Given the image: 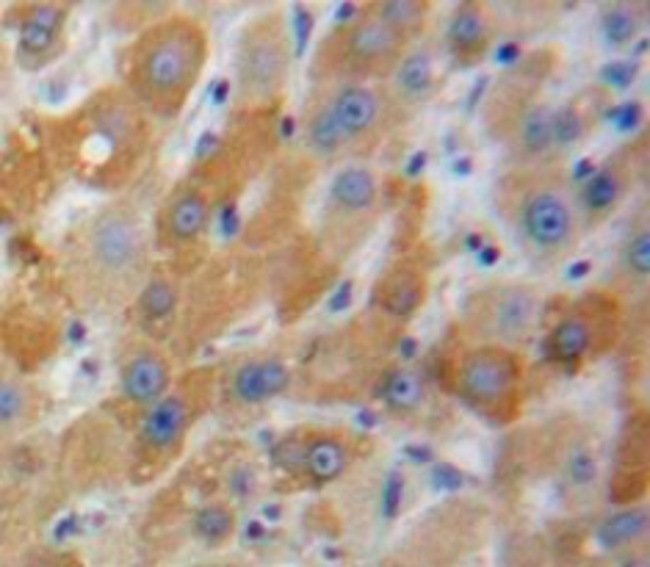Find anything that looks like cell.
Masks as SVG:
<instances>
[{
	"label": "cell",
	"mask_w": 650,
	"mask_h": 567,
	"mask_svg": "<svg viewBox=\"0 0 650 567\" xmlns=\"http://www.w3.org/2000/svg\"><path fill=\"white\" fill-rule=\"evenodd\" d=\"M385 399L393 410H415L421 399H424V382L413 371H396L390 374L388 388H385Z\"/></svg>",
	"instance_id": "24"
},
{
	"label": "cell",
	"mask_w": 650,
	"mask_h": 567,
	"mask_svg": "<svg viewBox=\"0 0 650 567\" xmlns=\"http://www.w3.org/2000/svg\"><path fill=\"white\" fill-rule=\"evenodd\" d=\"M205 222H208V208H205V200L194 191L178 197L175 205L169 208V216H166L169 233L178 241H191V238L200 236Z\"/></svg>",
	"instance_id": "13"
},
{
	"label": "cell",
	"mask_w": 650,
	"mask_h": 567,
	"mask_svg": "<svg viewBox=\"0 0 650 567\" xmlns=\"http://www.w3.org/2000/svg\"><path fill=\"white\" fill-rule=\"evenodd\" d=\"M590 341V324L584 319H579V316H570V319L562 321L554 330V335H551V355H554L556 360H565V363L579 360V357L590 349Z\"/></svg>",
	"instance_id": "17"
},
{
	"label": "cell",
	"mask_w": 650,
	"mask_h": 567,
	"mask_svg": "<svg viewBox=\"0 0 650 567\" xmlns=\"http://www.w3.org/2000/svg\"><path fill=\"white\" fill-rule=\"evenodd\" d=\"M587 272H590V260H579V266L570 269V277H584Z\"/></svg>",
	"instance_id": "40"
},
{
	"label": "cell",
	"mask_w": 650,
	"mask_h": 567,
	"mask_svg": "<svg viewBox=\"0 0 650 567\" xmlns=\"http://www.w3.org/2000/svg\"><path fill=\"white\" fill-rule=\"evenodd\" d=\"M520 227L529 244L545 255H559L576 241V213L565 191L540 186L529 191L520 205Z\"/></svg>",
	"instance_id": "4"
},
{
	"label": "cell",
	"mask_w": 650,
	"mask_h": 567,
	"mask_svg": "<svg viewBox=\"0 0 650 567\" xmlns=\"http://www.w3.org/2000/svg\"><path fill=\"white\" fill-rule=\"evenodd\" d=\"M421 302V285L413 277H404L396 285H390L388 296H385V308L396 316H410Z\"/></svg>",
	"instance_id": "27"
},
{
	"label": "cell",
	"mask_w": 650,
	"mask_h": 567,
	"mask_svg": "<svg viewBox=\"0 0 650 567\" xmlns=\"http://www.w3.org/2000/svg\"><path fill=\"white\" fill-rule=\"evenodd\" d=\"M554 142V111L545 106H532L523 111L518 122V144L523 153L540 155Z\"/></svg>",
	"instance_id": "14"
},
{
	"label": "cell",
	"mask_w": 650,
	"mask_h": 567,
	"mask_svg": "<svg viewBox=\"0 0 650 567\" xmlns=\"http://www.w3.org/2000/svg\"><path fill=\"white\" fill-rule=\"evenodd\" d=\"M247 529H249V532H247L249 537H263V526H260L258 520H255V523H249Z\"/></svg>",
	"instance_id": "45"
},
{
	"label": "cell",
	"mask_w": 650,
	"mask_h": 567,
	"mask_svg": "<svg viewBox=\"0 0 650 567\" xmlns=\"http://www.w3.org/2000/svg\"><path fill=\"white\" fill-rule=\"evenodd\" d=\"M449 39L460 53H479L487 42V23L476 6H465L454 14L449 25Z\"/></svg>",
	"instance_id": "16"
},
{
	"label": "cell",
	"mask_w": 650,
	"mask_h": 567,
	"mask_svg": "<svg viewBox=\"0 0 650 567\" xmlns=\"http://www.w3.org/2000/svg\"><path fill=\"white\" fill-rule=\"evenodd\" d=\"M496 258H498L496 249H485V252H482V263H485V266H490Z\"/></svg>",
	"instance_id": "46"
},
{
	"label": "cell",
	"mask_w": 650,
	"mask_h": 567,
	"mask_svg": "<svg viewBox=\"0 0 650 567\" xmlns=\"http://www.w3.org/2000/svg\"><path fill=\"white\" fill-rule=\"evenodd\" d=\"M424 161H426V155L418 153V158H413V161H410V166H407V175H415V172H421Z\"/></svg>",
	"instance_id": "41"
},
{
	"label": "cell",
	"mask_w": 650,
	"mask_h": 567,
	"mask_svg": "<svg viewBox=\"0 0 650 567\" xmlns=\"http://www.w3.org/2000/svg\"><path fill=\"white\" fill-rule=\"evenodd\" d=\"M413 349H418V343H415V341H404V355L413 357L415 355Z\"/></svg>",
	"instance_id": "47"
},
{
	"label": "cell",
	"mask_w": 650,
	"mask_h": 567,
	"mask_svg": "<svg viewBox=\"0 0 650 567\" xmlns=\"http://www.w3.org/2000/svg\"><path fill=\"white\" fill-rule=\"evenodd\" d=\"M587 172H592V164L590 161H581V164L576 166V178H587Z\"/></svg>",
	"instance_id": "43"
},
{
	"label": "cell",
	"mask_w": 650,
	"mask_h": 567,
	"mask_svg": "<svg viewBox=\"0 0 650 567\" xmlns=\"http://www.w3.org/2000/svg\"><path fill=\"white\" fill-rule=\"evenodd\" d=\"M581 130H584V122L576 114V108H562V111H556L554 114V142H576L581 136Z\"/></svg>",
	"instance_id": "32"
},
{
	"label": "cell",
	"mask_w": 650,
	"mask_h": 567,
	"mask_svg": "<svg viewBox=\"0 0 650 567\" xmlns=\"http://www.w3.org/2000/svg\"><path fill=\"white\" fill-rule=\"evenodd\" d=\"M308 139H310V147L321 155H332L338 147H341L343 139H346V133H343L341 125H338V119H335V114H332V106L321 108L319 114L310 119Z\"/></svg>",
	"instance_id": "25"
},
{
	"label": "cell",
	"mask_w": 650,
	"mask_h": 567,
	"mask_svg": "<svg viewBox=\"0 0 650 567\" xmlns=\"http://www.w3.org/2000/svg\"><path fill=\"white\" fill-rule=\"evenodd\" d=\"M310 28H313V14H310L308 9H302V6H296V39H299V53L308 45Z\"/></svg>",
	"instance_id": "35"
},
{
	"label": "cell",
	"mask_w": 650,
	"mask_h": 567,
	"mask_svg": "<svg viewBox=\"0 0 650 567\" xmlns=\"http://www.w3.org/2000/svg\"><path fill=\"white\" fill-rule=\"evenodd\" d=\"M634 75H637V64H631V61H617V64H609V67L603 70V81L623 89V86H628V83L634 81Z\"/></svg>",
	"instance_id": "33"
},
{
	"label": "cell",
	"mask_w": 650,
	"mask_h": 567,
	"mask_svg": "<svg viewBox=\"0 0 650 567\" xmlns=\"http://www.w3.org/2000/svg\"><path fill=\"white\" fill-rule=\"evenodd\" d=\"M189 426V407L180 396L158 399L150 415L142 424V440L150 449H169L175 446Z\"/></svg>",
	"instance_id": "9"
},
{
	"label": "cell",
	"mask_w": 650,
	"mask_h": 567,
	"mask_svg": "<svg viewBox=\"0 0 650 567\" xmlns=\"http://www.w3.org/2000/svg\"><path fill=\"white\" fill-rule=\"evenodd\" d=\"M498 59L504 61V64H512V61L518 59V48L515 45H507V48L498 50Z\"/></svg>",
	"instance_id": "39"
},
{
	"label": "cell",
	"mask_w": 650,
	"mask_h": 567,
	"mask_svg": "<svg viewBox=\"0 0 650 567\" xmlns=\"http://www.w3.org/2000/svg\"><path fill=\"white\" fill-rule=\"evenodd\" d=\"M291 382V374L283 363L277 360H255L236 371L233 377V393L238 402L260 404L274 399L277 393H283Z\"/></svg>",
	"instance_id": "7"
},
{
	"label": "cell",
	"mask_w": 650,
	"mask_h": 567,
	"mask_svg": "<svg viewBox=\"0 0 650 567\" xmlns=\"http://www.w3.org/2000/svg\"><path fill=\"white\" fill-rule=\"evenodd\" d=\"M402 493H404V479L399 476V473H390L388 485H385V512H388V518H393V515L399 512Z\"/></svg>",
	"instance_id": "34"
},
{
	"label": "cell",
	"mask_w": 650,
	"mask_h": 567,
	"mask_svg": "<svg viewBox=\"0 0 650 567\" xmlns=\"http://www.w3.org/2000/svg\"><path fill=\"white\" fill-rule=\"evenodd\" d=\"M626 260L628 272L634 274V277H648L650 272V238L648 233H642V236L631 238V244L626 247Z\"/></svg>",
	"instance_id": "30"
},
{
	"label": "cell",
	"mask_w": 650,
	"mask_h": 567,
	"mask_svg": "<svg viewBox=\"0 0 650 567\" xmlns=\"http://www.w3.org/2000/svg\"><path fill=\"white\" fill-rule=\"evenodd\" d=\"M332 114L346 136H357L377 122L379 100L366 86H346L332 103Z\"/></svg>",
	"instance_id": "10"
},
{
	"label": "cell",
	"mask_w": 650,
	"mask_h": 567,
	"mask_svg": "<svg viewBox=\"0 0 650 567\" xmlns=\"http://www.w3.org/2000/svg\"><path fill=\"white\" fill-rule=\"evenodd\" d=\"M28 402H31L28 390L20 382H12V379L3 382V388H0V418H3L6 429L20 424L25 415H28Z\"/></svg>",
	"instance_id": "26"
},
{
	"label": "cell",
	"mask_w": 650,
	"mask_h": 567,
	"mask_svg": "<svg viewBox=\"0 0 650 567\" xmlns=\"http://www.w3.org/2000/svg\"><path fill=\"white\" fill-rule=\"evenodd\" d=\"M471 169V164L468 161H462V164H457V172H468Z\"/></svg>",
	"instance_id": "48"
},
{
	"label": "cell",
	"mask_w": 650,
	"mask_h": 567,
	"mask_svg": "<svg viewBox=\"0 0 650 567\" xmlns=\"http://www.w3.org/2000/svg\"><path fill=\"white\" fill-rule=\"evenodd\" d=\"M612 119L617 122V128L631 130L639 122V106L637 103H628V106L617 108L615 114H612Z\"/></svg>",
	"instance_id": "36"
},
{
	"label": "cell",
	"mask_w": 650,
	"mask_h": 567,
	"mask_svg": "<svg viewBox=\"0 0 650 567\" xmlns=\"http://www.w3.org/2000/svg\"><path fill=\"white\" fill-rule=\"evenodd\" d=\"M399 39L402 36L393 34L388 25L379 23V20H366V23H357L349 34V50L352 56L360 61H382L390 59L396 48H399Z\"/></svg>",
	"instance_id": "12"
},
{
	"label": "cell",
	"mask_w": 650,
	"mask_h": 567,
	"mask_svg": "<svg viewBox=\"0 0 650 567\" xmlns=\"http://www.w3.org/2000/svg\"><path fill=\"white\" fill-rule=\"evenodd\" d=\"M377 183L366 169H343L338 178L332 180V197L341 202L346 211H363L374 202Z\"/></svg>",
	"instance_id": "15"
},
{
	"label": "cell",
	"mask_w": 650,
	"mask_h": 567,
	"mask_svg": "<svg viewBox=\"0 0 650 567\" xmlns=\"http://www.w3.org/2000/svg\"><path fill=\"white\" fill-rule=\"evenodd\" d=\"M349 302H352V283H343V285H341V291H338V294L332 296L330 308L335 310V313H338V310L346 308V305H349Z\"/></svg>",
	"instance_id": "38"
},
{
	"label": "cell",
	"mask_w": 650,
	"mask_h": 567,
	"mask_svg": "<svg viewBox=\"0 0 650 567\" xmlns=\"http://www.w3.org/2000/svg\"><path fill=\"white\" fill-rule=\"evenodd\" d=\"M86 272L97 283L133 291L144 269V233L130 211H103L83 236Z\"/></svg>",
	"instance_id": "2"
},
{
	"label": "cell",
	"mask_w": 650,
	"mask_h": 567,
	"mask_svg": "<svg viewBox=\"0 0 650 567\" xmlns=\"http://www.w3.org/2000/svg\"><path fill=\"white\" fill-rule=\"evenodd\" d=\"M435 482H438L440 487H449V490H454V487L462 485V476L454 471L451 465H446V462H443V465H438V468H435Z\"/></svg>",
	"instance_id": "37"
},
{
	"label": "cell",
	"mask_w": 650,
	"mask_h": 567,
	"mask_svg": "<svg viewBox=\"0 0 650 567\" xmlns=\"http://www.w3.org/2000/svg\"><path fill=\"white\" fill-rule=\"evenodd\" d=\"M352 14H355V6H349V3H346V6H341V12H338V20H341V23H346V17H352Z\"/></svg>",
	"instance_id": "44"
},
{
	"label": "cell",
	"mask_w": 650,
	"mask_h": 567,
	"mask_svg": "<svg viewBox=\"0 0 650 567\" xmlns=\"http://www.w3.org/2000/svg\"><path fill=\"white\" fill-rule=\"evenodd\" d=\"M648 529V512L645 509H628V512H620L615 518H609L601 526L598 532V543L603 548H620V545L634 543L637 537H642Z\"/></svg>",
	"instance_id": "18"
},
{
	"label": "cell",
	"mask_w": 650,
	"mask_h": 567,
	"mask_svg": "<svg viewBox=\"0 0 650 567\" xmlns=\"http://www.w3.org/2000/svg\"><path fill=\"white\" fill-rule=\"evenodd\" d=\"M568 479L576 487L595 485V479H598V465H595V457H592V454H587V451H576V454H570Z\"/></svg>",
	"instance_id": "31"
},
{
	"label": "cell",
	"mask_w": 650,
	"mask_h": 567,
	"mask_svg": "<svg viewBox=\"0 0 650 567\" xmlns=\"http://www.w3.org/2000/svg\"><path fill=\"white\" fill-rule=\"evenodd\" d=\"M64 12L59 6H36L20 28V53L23 56H48L59 42Z\"/></svg>",
	"instance_id": "11"
},
{
	"label": "cell",
	"mask_w": 650,
	"mask_h": 567,
	"mask_svg": "<svg viewBox=\"0 0 650 567\" xmlns=\"http://www.w3.org/2000/svg\"><path fill=\"white\" fill-rule=\"evenodd\" d=\"M205 56V39L191 23H169L155 28L136 50V86L147 100L166 111H178L197 81Z\"/></svg>",
	"instance_id": "1"
},
{
	"label": "cell",
	"mask_w": 650,
	"mask_h": 567,
	"mask_svg": "<svg viewBox=\"0 0 650 567\" xmlns=\"http://www.w3.org/2000/svg\"><path fill=\"white\" fill-rule=\"evenodd\" d=\"M426 3H415V0H393V3H382L379 6V23H385L393 34H410L418 31L424 25Z\"/></svg>",
	"instance_id": "21"
},
{
	"label": "cell",
	"mask_w": 650,
	"mask_h": 567,
	"mask_svg": "<svg viewBox=\"0 0 650 567\" xmlns=\"http://www.w3.org/2000/svg\"><path fill=\"white\" fill-rule=\"evenodd\" d=\"M515 382H518V366L501 349H479L465 357L460 368V385L465 396L482 407H493L512 396Z\"/></svg>",
	"instance_id": "5"
},
{
	"label": "cell",
	"mask_w": 650,
	"mask_h": 567,
	"mask_svg": "<svg viewBox=\"0 0 650 567\" xmlns=\"http://www.w3.org/2000/svg\"><path fill=\"white\" fill-rule=\"evenodd\" d=\"M285 70H288L285 39L274 31H260V39H255L241 53V78H244V89L252 95H274L285 83Z\"/></svg>",
	"instance_id": "6"
},
{
	"label": "cell",
	"mask_w": 650,
	"mask_h": 567,
	"mask_svg": "<svg viewBox=\"0 0 650 567\" xmlns=\"http://www.w3.org/2000/svg\"><path fill=\"white\" fill-rule=\"evenodd\" d=\"M399 89L410 100H424L432 92V61L426 53H413L410 59H404V64L399 67Z\"/></svg>",
	"instance_id": "20"
},
{
	"label": "cell",
	"mask_w": 650,
	"mask_h": 567,
	"mask_svg": "<svg viewBox=\"0 0 650 567\" xmlns=\"http://www.w3.org/2000/svg\"><path fill=\"white\" fill-rule=\"evenodd\" d=\"M603 34L612 45H626L628 39L637 34V17L628 9H615L603 17Z\"/></svg>",
	"instance_id": "29"
},
{
	"label": "cell",
	"mask_w": 650,
	"mask_h": 567,
	"mask_svg": "<svg viewBox=\"0 0 650 567\" xmlns=\"http://www.w3.org/2000/svg\"><path fill=\"white\" fill-rule=\"evenodd\" d=\"M175 288L164 280H155L142 291V308L155 316V319H161V316H169L172 308H175Z\"/></svg>",
	"instance_id": "28"
},
{
	"label": "cell",
	"mask_w": 650,
	"mask_h": 567,
	"mask_svg": "<svg viewBox=\"0 0 650 567\" xmlns=\"http://www.w3.org/2000/svg\"><path fill=\"white\" fill-rule=\"evenodd\" d=\"M166 385H169V368H166L164 357L153 355V352L130 357L128 366L122 368V390L133 402H158Z\"/></svg>",
	"instance_id": "8"
},
{
	"label": "cell",
	"mask_w": 650,
	"mask_h": 567,
	"mask_svg": "<svg viewBox=\"0 0 650 567\" xmlns=\"http://www.w3.org/2000/svg\"><path fill=\"white\" fill-rule=\"evenodd\" d=\"M407 454H410L413 460H429V451L426 449H413V446H410V449H407Z\"/></svg>",
	"instance_id": "42"
},
{
	"label": "cell",
	"mask_w": 650,
	"mask_h": 567,
	"mask_svg": "<svg viewBox=\"0 0 650 567\" xmlns=\"http://www.w3.org/2000/svg\"><path fill=\"white\" fill-rule=\"evenodd\" d=\"M305 465L313 479L319 482H330L335 476H341L346 468V449L338 440L321 438L316 443H310L308 454H305Z\"/></svg>",
	"instance_id": "19"
},
{
	"label": "cell",
	"mask_w": 650,
	"mask_h": 567,
	"mask_svg": "<svg viewBox=\"0 0 650 567\" xmlns=\"http://www.w3.org/2000/svg\"><path fill=\"white\" fill-rule=\"evenodd\" d=\"M620 194H623V180H620V175L609 166V169L595 172V178L587 183L584 202H587V208H590L592 213H603L620 200Z\"/></svg>",
	"instance_id": "23"
},
{
	"label": "cell",
	"mask_w": 650,
	"mask_h": 567,
	"mask_svg": "<svg viewBox=\"0 0 650 567\" xmlns=\"http://www.w3.org/2000/svg\"><path fill=\"white\" fill-rule=\"evenodd\" d=\"M236 529L233 512L222 504H208L194 515V532L200 534L208 545H222Z\"/></svg>",
	"instance_id": "22"
},
{
	"label": "cell",
	"mask_w": 650,
	"mask_h": 567,
	"mask_svg": "<svg viewBox=\"0 0 650 567\" xmlns=\"http://www.w3.org/2000/svg\"><path fill=\"white\" fill-rule=\"evenodd\" d=\"M473 321L485 338L501 343L529 341L543 319V296L532 285H496L471 308Z\"/></svg>",
	"instance_id": "3"
}]
</instances>
